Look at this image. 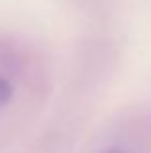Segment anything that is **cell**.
Masks as SVG:
<instances>
[{"mask_svg":"<svg viewBox=\"0 0 151 153\" xmlns=\"http://www.w3.org/2000/svg\"><path fill=\"white\" fill-rule=\"evenodd\" d=\"M12 95H14V85L6 78H0V108L10 103Z\"/></svg>","mask_w":151,"mask_h":153,"instance_id":"obj_1","label":"cell"},{"mask_svg":"<svg viewBox=\"0 0 151 153\" xmlns=\"http://www.w3.org/2000/svg\"><path fill=\"white\" fill-rule=\"evenodd\" d=\"M103 153H124L122 149H105Z\"/></svg>","mask_w":151,"mask_h":153,"instance_id":"obj_2","label":"cell"}]
</instances>
